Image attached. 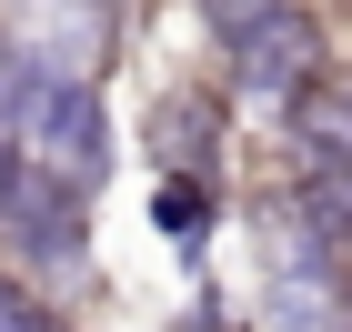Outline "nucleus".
I'll return each instance as SVG.
<instances>
[{
  "instance_id": "nucleus-1",
  "label": "nucleus",
  "mask_w": 352,
  "mask_h": 332,
  "mask_svg": "<svg viewBox=\"0 0 352 332\" xmlns=\"http://www.w3.org/2000/svg\"><path fill=\"white\" fill-rule=\"evenodd\" d=\"M221 30V60H232V91L292 111L332 81V30L312 0H201Z\"/></svg>"
},
{
  "instance_id": "nucleus-2",
  "label": "nucleus",
  "mask_w": 352,
  "mask_h": 332,
  "mask_svg": "<svg viewBox=\"0 0 352 332\" xmlns=\"http://www.w3.org/2000/svg\"><path fill=\"white\" fill-rule=\"evenodd\" d=\"M10 141H21V162L41 171V181H60V192H101L111 171V111H101V81H81V71H51V60L30 51L21 91H10Z\"/></svg>"
},
{
  "instance_id": "nucleus-3",
  "label": "nucleus",
  "mask_w": 352,
  "mask_h": 332,
  "mask_svg": "<svg viewBox=\"0 0 352 332\" xmlns=\"http://www.w3.org/2000/svg\"><path fill=\"white\" fill-rule=\"evenodd\" d=\"M0 262L21 282H41V292H51V272H81L91 262V201L41 181V171H21V192L0 212Z\"/></svg>"
},
{
  "instance_id": "nucleus-4",
  "label": "nucleus",
  "mask_w": 352,
  "mask_h": 332,
  "mask_svg": "<svg viewBox=\"0 0 352 332\" xmlns=\"http://www.w3.org/2000/svg\"><path fill=\"white\" fill-rule=\"evenodd\" d=\"M212 212H221L212 171H162V181H151V221H162L182 252H201V242H212Z\"/></svg>"
},
{
  "instance_id": "nucleus-5",
  "label": "nucleus",
  "mask_w": 352,
  "mask_h": 332,
  "mask_svg": "<svg viewBox=\"0 0 352 332\" xmlns=\"http://www.w3.org/2000/svg\"><path fill=\"white\" fill-rule=\"evenodd\" d=\"M0 332H71V322H60V302L41 292V282H21L10 262H0Z\"/></svg>"
}]
</instances>
